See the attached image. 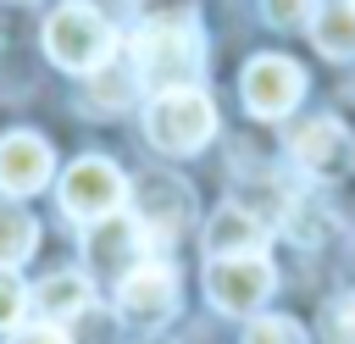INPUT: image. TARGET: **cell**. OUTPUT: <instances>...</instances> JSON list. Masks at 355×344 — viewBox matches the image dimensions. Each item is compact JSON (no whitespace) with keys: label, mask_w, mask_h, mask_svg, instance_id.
Wrapping results in <instances>:
<instances>
[{"label":"cell","mask_w":355,"mask_h":344,"mask_svg":"<svg viewBox=\"0 0 355 344\" xmlns=\"http://www.w3.org/2000/svg\"><path fill=\"white\" fill-rule=\"evenodd\" d=\"M316 50L333 55V61H349L355 55V0H327L316 11Z\"/></svg>","instance_id":"cell-13"},{"label":"cell","mask_w":355,"mask_h":344,"mask_svg":"<svg viewBox=\"0 0 355 344\" xmlns=\"http://www.w3.org/2000/svg\"><path fill=\"white\" fill-rule=\"evenodd\" d=\"M133 55H139V83H150L161 94V89H189L200 78L205 44H200V28L189 17H155L139 28Z\"/></svg>","instance_id":"cell-1"},{"label":"cell","mask_w":355,"mask_h":344,"mask_svg":"<svg viewBox=\"0 0 355 344\" xmlns=\"http://www.w3.org/2000/svg\"><path fill=\"white\" fill-rule=\"evenodd\" d=\"M122 200H128V178H122L111 161H100V155L72 161L67 178H61V205H67V216H78V222H105V216L122 211Z\"/></svg>","instance_id":"cell-5"},{"label":"cell","mask_w":355,"mask_h":344,"mask_svg":"<svg viewBox=\"0 0 355 344\" xmlns=\"http://www.w3.org/2000/svg\"><path fill=\"white\" fill-rule=\"evenodd\" d=\"M89 305V277H78V272H55L44 289H39V316H78Z\"/></svg>","instance_id":"cell-15"},{"label":"cell","mask_w":355,"mask_h":344,"mask_svg":"<svg viewBox=\"0 0 355 344\" xmlns=\"http://www.w3.org/2000/svg\"><path fill=\"white\" fill-rule=\"evenodd\" d=\"M6 344H72L61 327H50V322H39V327H17Z\"/></svg>","instance_id":"cell-20"},{"label":"cell","mask_w":355,"mask_h":344,"mask_svg":"<svg viewBox=\"0 0 355 344\" xmlns=\"http://www.w3.org/2000/svg\"><path fill=\"white\" fill-rule=\"evenodd\" d=\"M116 311L133 322V327H161L172 322L178 311V272L166 261H144V266H128L116 277Z\"/></svg>","instance_id":"cell-6"},{"label":"cell","mask_w":355,"mask_h":344,"mask_svg":"<svg viewBox=\"0 0 355 344\" xmlns=\"http://www.w3.org/2000/svg\"><path fill=\"white\" fill-rule=\"evenodd\" d=\"M139 344H172V338H166V333H150V338H139Z\"/></svg>","instance_id":"cell-21"},{"label":"cell","mask_w":355,"mask_h":344,"mask_svg":"<svg viewBox=\"0 0 355 344\" xmlns=\"http://www.w3.org/2000/svg\"><path fill=\"white\" fill-rule=\"evenodd\" d=\"M294 161L311 172V178H344L355 166V139L338 117H316L311 128L294 133Z\"/></svg>","instance_id":"cell-9"},{"label":"cell","mask_w":355,"mask_h":344,"mask_svg":"<svg viewBox=\"0 0 355 344\" xmlns=\"http://www.w3.org/2000/svg\"><path fill=\"white\" fill-rule=\"evenodd\" d=\"M33 239H39L33 216L17 200H0V266H22L33 255Z\"/></svg>","instance_id":"cell-14"},{"label":"cell","mask_w":355,"mask_h":344,"mask_svg":"<svg viewBox=\"0 0 355 344\" xmlns=\"http://www.w3.org/2000/svg\"><path fill=\"white\" fill-rule=\"evenodd\" d=\"M44 50H50V61H55L61 72H100V67L111 61V50H116V33H111V22H105L94 6L67 0V6L44 22Z\"/></svg>","instance_id":"cell-2"},{"label":"cell","mask_w":355,"mask_h":344,"mask_svg":"<svg viewBox=\"0 0 355 344\" xmlns=\"http://www.w3.org/2000/svg\"><path fill=\"white\" fill-rule=\"evenodd\" d=\"M22 305H28V289H22V277H17L11 266H0V327H17Z\"/></svg>","instance_id":"cell-18"},{"label":"cell","mask_w":355,"mask_h":344,"mask_svg":"<svg viewBox=\"0 0 355 344\" xmlns=\"http://www.w3.org/2000/svg\"><path fill=\"white\" fill-rule=\"evenodd\" d=\"M133 222L144 239H178L189 222V189L172 172H139L133 178Z\"/></svg>","instance_id":"cell-8"},{"label":"cell","mask_w":355,"mask_h":344,"mask_svg":"<svg viewBox=\"0 0 355 344\" xmlns=\"http://www.w3.org/2000/svg\"><path fill=\"white\" fill-rule=\"evenodd\" d=\"M277 289V272L266 255H211L205 266V294L211 305L233 311V316H255Z\"/></svg>","instance_id":"cell-4"},{"label":"cell","mask_w":355,"mask_h":344,"mask_svg":"<svg viewBox=\"0 0 355 344\" xmlns=\"http://www.w3.org/2000/svg\"><path fill=\"white\" fill-rule=\"evenodd\" d=\"M55 155L39 133H6L0 139V194H33L44 189Z\"/></svg>","instance_id":"cell-10"},{"label":"cell","mask_w":355,"mask_h":344,"mask_svg":"<svg viewBox=\"0 0 355 344\" xmlns=\"http://www.w3.org/2000/svg\"><path fill=\"white\" fill-rule=\"evenodd\" d=\"M261 222L244 211V205H222L211 222H205V244L211 255H261Z\"/></svg>","instance_id":"cell-12"},{"label":"cell","mask_w":355,"mask_h":344,"mask_svg":"<svg viewBox=\"0 0 355 344\" xmlns=\"http://www.w3.org/2000/svg\"><path fill=\"white\" fill-rule=\"evenodd\" d=\"M322 344H355V294H338L322 305Z\"/></svg>","instance_id":"cell-16"},{"label":"cell","mask_w":355,"mask_h":344,"mask_svg":"<svg viewBox=\"0 0 355 344\" xmlns=\"http://www.w3.org/2000/svg\"><path fill=\"white\" fill-rule=\"evenodd\" d=\"M244 344H311V338H305V327L288 322V316H261V322H250Z\"/></svg>","instance_id":"cell-17"},{"label":"cell","mask_w":355,"mask_h":344,"mask_svg":"<svg viewBox=\"0 0 355 344\" xmlns=\"http://www.w3.org/2000/svg\"><path fill=\"white\" fill-rule=\"evenodd\" d=\"M239 94L255 117H288L305 94V72L288 61V55H255L239 78Z\"/></svg>","instance_id":"cell-7"},{"label":"cell","mask_w":355,"mask_h":344,"mask_svg":"<svg viewBox=\"0 0 355 344\" xmlns=\"http://www.w3.org/2000/svg\"><path fill=\"white\" fill-rule=\"evenodd\" d=\"M139 244H144V227H139L133 216H105L100 233L89 239V266H94L100 277H122L128 266H139V261H133Z\"/></svg>","instance_id":"cell-11"},{"label":"cell","mask_w":355,"mask_h":344,"mask_svg":"<svg viewBox=\"0 0 355 344\" xmlns=\"http://www.w3.org/2000/svg\"><path fill=\"white\" fill-rule=\"evenodd\" d=\"M311 11H316V0H266V17H272L277 28H300Z\"/></svg>","instance_id":"cell-19"},{"label":"cell","mask_w":355,"mask_h":344,"mask_svg":"<svg viewBox=\"0 0 355 344\" xmlns=\"http://www.w3.org/2000/svg\"><path fill=\"white\" fill-rule=\"evenodd\" d=\"M144 133H150V144L166 150V155H194L200 144H211L216 111H211V100H205L194 83H189V89H161V94L150 100V111H144Z\"/></svg>","instance_id":"cell-3"}]
</instances>
